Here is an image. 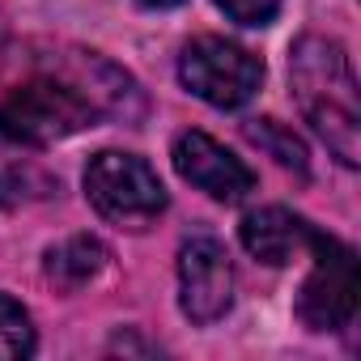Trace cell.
Masks as SVG:
<instances>
[{"label": "cell", "mask_w": 361, "mask_h": 361, "mask_svg": "<svg viewBox=\"0 0 361 361\" xmlns=\"http://www.w3.org/2000/svg\"><path fill=\"white\" fill-rule=\"evenodd\" d=\"M102 119L98 102L90 98L85 81L77 77V64L64 60L56 73H35L0 94V140L47 149L56 140H68Z\"/></svg>", "instance_id": "7a4b0ae2"}, {"label": "cell", "mask_w": 361, "mask_h": 361, "mask_svg": "<svg viewBox=\"0 0 361 361\" xmlns=\"http://www.w3.org/2000/svg\"><path fill=\"white\" fill-rule=\"evenodd\" d=\"M310 238H314V226L306 217L281 209V204L243 217V247L255 259L272 264V268H281V264L298 259L302 251H310Z\"/></svg>", "instance_id": "ba28073f"}, {"label": "cell", "mask_w": 361, "mask_h": 361, "mask_svg": "<svg viewBox=\"0 0 361 361\" xmlns=\"http://www.w3.org/2000/svg\"><path fill=\"white\" fill-rule=\"evenodd\" d=\"M178 81L200 102H209L217 111H234L255 98V90L264 81V64H259V56H251L247 47H238L230 39L200 35L178 56Z\"/></svg>", "instance_id": "277c9868"}, {"label": "cell", "mask_w": 361, "mask_h": 361, "mask_svg": "<svg viewBox=\"0 0 361 361\" xmlns=\"http://www.w3.org/2000/svg\"><path fill=\"white\" fill-rule=\"evenodd\" d=\"M217 9L238 22V26H272V18L281 13V0H217Z\"/></svg>", "instance_id": "7c38bea8"}, {"label": "cell", "mask_w": 361, "mask_h": 361, "mask_svg": "<svg viewBox=\"0 0 361 361\" xmlns=\"http://www.w3.org/2000/svg\"><path fill=\"white\" fill-rule=\"evenodd\" d=\"M136 5H145V9H174V5H183V0H136Z\"/></svg>", "instance_id": "4fadbf2b"}, {"label": "cell", "mask_w": 361, "mask_h": 361, "mask_svg": "<svg viewBox=\"0 0 361 361\" xmlns=\"http://www.w3.org/2000/svg\"><path fill=\"white\" fill-rule=\"evenodd\" d=\"M243 132H247L251 145H259V149H264L268 157H276L281 166H289V170H298V174L310 170V157H306L302 136H298L293 128H285L281 119H247Z\"/></svg>", "instance_id": "30bf717a"}, {"label": "cell", "mask_w": 361, "mask_h": 361, "mask_svg": "<svg viewBox=\"0 0 361 361\" xmlns=\"http://www.w3.org/2000/svg\"><path fill=\"white\" fill-rule=\"evenodd\" d=\"M174 170L178 178H188L192 188H200L204 196L221 200V204H238L243 196L255 192V174L243 157H234L226 145H217L209 132H178L174 136Z\"/></svg>", "instance_id": "52a82bcc"}, {"label": "cell", "mask_w": 361, "mask_h": 361, "mask_svg": "<svg viewBox=\"0 0 361 361\" xmlns=\"http://www.w3.org/2000/svg\"><path fill=\"white\" fill-rule=\"evenodd\" d=\"M85 196L98 209V217H106L111 226H123V230H145L166 213V188H161L157 170L145 157L119 153V149L90 157Z\"/></svg>", "instance_id": "3957f363"}, {"label": "cell", "mask_w": 361, "mask_h": 361, "mask_svg": "<svg viewBox=\"0 0 361 361\" xmlns=\"http://www.w3.org/2000/svg\"><path fill=\"white\" fill-rule=\"evenodd\" d=\"M178 306L192 323H217L234 306V264L213 234L178 247Z\"/></svg>", "instance_id": "8992f818"}, {"label": "cell", "mask_w": 361, "mask_h": 361, "mask_svg": "<svg viewBox=\"0 0 361 361\" xmlns=\"http://www.w3.org/2000/svg\"><path fill=\"white\" fill-rule=\"evenodd\" d=\"M310 255H314V268L298 293V319L310 331H340L357 314V289H361L357 255L348 243H340L323 230H314Z\"/></svg>", "instance_id": "5b68a950"}, {"label": "cell", "mask_w": 361, "mask_h": 361, "mask_svg": "<svg viewBox=\"0 0 361 361\" xmlns=\"http://www.w3.org/2000/svg\"><path fill=\"white\" fill-rule=\"evenodd\" d=\"M35 353V323L22 302L0 293V361H18Z\"/></svg>", "instance_id": "8fae6325"}, {"label": "cell", "mask_w": 361, "mask_h": 361, "mask_svg": "<svg viewBox=\"0 0 361 361\" xmlns=\"http://www.w3.org/2000/svg\"><path fill=\"white\" fill-rule=\"evenodd\" d=\"M106 247L98 243V238H90V234H77V238H64L60 247H51L47 255H43V272H47V281L56 285V289H64V293H77V289H85L90 281H98V272L106 268Z\"/></svg>", "instance_id": "9c48e42d"}, {"label": "cell", "mask_w": 361, "mask_h": 361, "mask_svg": "<svg viewBox=\"0 0 361 361\" xmlns=\"http://www.w3.org/2000/svg\"><path fill=\"white\" fill-rule=\"evenodd\" d=\"M289 81L306 123L323 136V145L344 161H361V94L348 64V51L336 39L306 35L289 51Z\"/></svg>", "instance_id": "6da1fadb"}]
</instances>
